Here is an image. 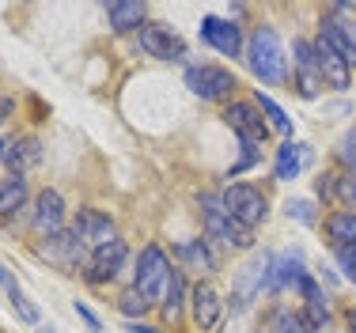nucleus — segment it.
<instances>
[{"mask_svg":"<svg viewBox=\"0 0 356 333\" xmlns=\"http://www.w3.org/2000/svg\"><path fill=\"white\" fill-rule=\"evenodd\" d=\"M247 61L254 68V76H258L261 83H284L288 80V61H284V46L281 38H277L273 27H258L250 34L247 42Z\"/></svg>","mask_w":356,"mask_h":333,"instance_id":"f257e3e1","label":"nucleus"},{"mask_svg":"<svg viewBox=\"0 0 356 333\" xmlns=\"http://www.w3.org/2000/svg\"><path fill=\"white\" fill-rule=\"evenodd\" d=\"M171 258H167L163 246L148 243L144 250L137 254V266H133V288L144 295L148 303H163V292H167V277H171Z\"/></svg>","mask_w":356,"mask_h":333,"instance_id":"f03ea898","label":"nucleus"},{"mask_svg":"<svg viewBox=\"0 0 356 333\" xmlns=\"http://www.w3.org/2000/svg\"><path fill=\"white\" fill-rule=\"evenodd\" d=\"M224 209H227V216L235 220L239 227H247V232H254V227L261 224V220L269 216V201H266V193L258 190V186H250V182H235V186H227L224 193Z\"/></svg>","mask_w":356,"mask_h":333,"instance_id":"7ed1b4c3","label":"nucleus"},{"mask_svg":"<svg viewBox=\"0 0 356 333\" xmlns=\"http://www.w3.org/2000/svg\"><path fill=\"white\" fill-rule=\"evenodd\" d=\"M201 216H205V235L209 238H220V243L239 246V250L254 246V238H250L247 227H239L232 216H227L224 197H220V193H201Z\"/></svg>","mask_w":356,"mask_h":333,"instance_id":"20e7f679","label":"nucleus"},{"mask_svg":"<svg viewBox=\"0 0 356 333\" xmlns=\"http://www.w3.org/2000/svg\"><path fill=\"white\" fill-rule=\"evenodd\" d=\"M186 88L205 102H220V99L232 95L239 83H235V76L220 65H193V68H186Z\"/></svg>","mask_w":356,"mask_h":333,"instance_id":"39448f33","label":"nucleus"},{"mask_svg":"<svg viewBox=\"0 0 356 333\" xmlns=\"http://www.w3.org/2000/svg\"><path fill=\"white\" fill-rule=\"evenodd\" d=\"M42 258H49L54 266H61L65 273H76V269H88L91 266V254H88V243H83L76 232H61L57 238H46L38 246Z\"/></svg>","mask_w":356,"mask_h":333,"instance_id":"423d86ee","label":"nucleus"},{"mask_svg":"<svg viewBox=\"0 0 356 333\" xmlns=\"http://www.w3.org/2000/svg\"><path fill=\"white\" fill-rule=\"evenodd\" d=\"M190 314H193V326L201 333H213L220 322H224V300H220L216 284L197 280V284L190 288Z\"/></svg>","mask_w":356,"mask_h":333,"instance_id":"0eeeda50","label":"nucleus"},{"mask_svg":"<svg viewBox=\"0 0 356 333\" xmlns=\"http://www.w3.org/2000/svg\"><path fill=\"white\" fill-rule=\"evenodd\" d=\"M137 38H140V49L148 57H156V61H182L186 57L182 38H178L167 23H144L137 31Z\"/></svg>","mask_w":356,"mask_h":333,"instance_id":"6e6552de","label":"nucleus"},{"mask_svg":"<svg viewBox=\"0 0 356 333\" xmlns=\"http://www.w3.org/2000/svg\"><path fill=\"white\" fill-rule=\"evenodd\" d=\"M125 266H129V246H125V238H114V243L91 250V266L83 277H88L91 284H110Z\"/></svg>","mask_w":356,"mask_h":333,"instance_id":"1a4fd4ad","label":"nucleus"},{"mask_svg":"<svg viewBox=\"0 0 356 333\" xmlns=\"http://www.w3.org/2000/svg\"><path fill=\"white\" fill-rule=\"evenodd\" d=\"M38 238H57L65 232V197L57 190H42L35 201V216H31Z\"/></svg>","mask_w":356,"mask_h":333,"instance_id":"9d476101","label":"nucleus"},{"mask_svg":"<svg viewBox=\"0 0 356 333\" xmlns=\"http://www.w3.org/2000/svg\"><path fill=\"white\" fill-rule=\"evenodd\" d=\"M224 122L232 125V129L239 133L243 140H258V144H266V136H269V122H261L258 102H227Z\"/></svg>","mask_w":356,"mask_h":333,"instance_id":"9b49d317","label":"nucleus"},{"mask_svg":"<svg viewBox=\"0 0 356 333\" xmlns=\"http://www.w3.org/2000/svg\"><path fill=\"white\" fill-rule=\"evenodd\" d=\"M315 54H318V76H322V83L326 88H334V91H345L353 83V65L345 61L341 54H337L334 46H330L326 38H315Z\"/></svg>","mask_w":356,"mask_h":333,"instance_id":"f8f14e48","label":"nucleus"},{"mask_svg":"<svg viewBox=\"0 0 356 333\" xmlns=\"http://www.w3.org/2000/svg\"><path fill=\"white\" fill-rule=\"evenodd\" d=\"M201 42H209V46L220 49L224 57H239V49H243L239 27H235L232 19H216V15H205V19H201Z\"/></svg>","mask_w":356,"mask_h":333,"instance_id":"ddd939ff","label":"nucleus"},{"mask_svg":"<svg viewBox=\"0 0 356 333\" xmlns=\"http://www.w3.org/2000/svg\"><path fill=\"white\" fill-rule=\"evenodd\" d=\"M72 232L83 238L88 246H106V243H114L118 232H114V224H110V216H103V212H95V209H80L76 212V220H72Z\"/></svg>","mask_w":356,"mask_h":333,"instance_id":"4468645a","label":"nucleus"},{"mask_svg":"<svg viewBox=\"0 0 356 333\" xmlns=\"http://www.w3.org/2000/svg\"><path fill=\"white\" fill-rule=\"evenodd\" d=\"M175 258L182 261V269H193V273H201V277L216 273V258H213L205 238H182V243L175 246Z\"/></svg>","mask_w":356,"mask_h":333,"instance_id":"2eb2a0df","label":"nucleus"},{"mask_svg":"<svg viewBox=\"0 0 356 333\" xmlns=\"http://www.w3.org/2000/svg\"><path fill=\"white\" fill-rule=\"evenodd\" d=\"M106 15H110V27L118 34L140 31L144 19H148V4H140V0H114V4H106Z\"/></svg>","mask_w":356,"mask_h":333,"instance_id":"dca6fc26","label":"nucleus"},{"mask_svg":"<svg viewBox=\"0 0 356 333\" xmlns=\"http://www.w3.org/2000/svg\"><path fill=\"white\" fill-rule=\"evenodd\" d=\"M311 159L307 144H296V140H284L281 148H277V163H273V178L277 182H292L296 174L303 170V163Z\"/></svg>","mask_w":356,"mask_h":333,"instance_id":"f3484780","label":"nucleus"},{"mask_svg":"<svg viewBox=\"0 0 356 333\" xmlns=\"http://www.w3.org/2000/svg\"><path fill=\"white\" fill-rule=\"evenodd\" d=\"M186 300H190V288H186V269L182 266H175L171 269V277H167V292H163V318L167 322H178L182 318V307Z\"/></svg>","mask_w":356,"mask_h":333,"instance_id":"a211bd4d","label":"nucleus"},{"mask_svg":"<svg viewBox=\"0 0 356 333\" xmlns=\"http://www.w3.org/2000/svg\"><path fill=\"white\" fill-rule=\"evenodd\" d=\"M42 159V148L35 136H15L12 144H4V163L12 167V174H23L27 167H35Z\"/></svg>","mask_w":356,"mask_h":333,"instance_id":"6ab92c4d","label":"nucleus"},{"mask_svg":"<svg viewBox=\"0 0 356 333\" xmlns=\"http://www.w3.org/2000/svg\"><path fill=\"white\" fill-rule=\"evenodd\" d=\"M326 238L334 243V250L341 246H356V209H337L326 216Z\"/></svg>","mask_w":356,"mask_h":333,"instance_id":"aec40b11","label":"nucleus"},{"mask_svg":"<svg viewBox=\"0 0 356 333\" xmlns=\"http://www.w3.org/2000/svg\"><path fill=\"white\" fill-rule=\"evenodd\" d=\"M27 193H31V186H27L23 174L0 178V220H8L12 212H19L23 204H27Z\"/></svg>","mask_w":356,"mask_h":333,"instance_id":"412c9836","label":"nucleus"},{"mask_svg":"<svg viewBox=\"0 0 356 333\" xmlns=\"http://www.w3.org/2000/svg\"><path fill=\"white\" fill-rule=\"evenodd\" d=\"M266 333H315V330L303 322L300 311H292V307L277 303L273 311L266 314Z\"/></svg>","mask_w":356,"mask_h":333,"instance_id":"4be33fe9","label":"nucleus"},{"mask_svg":"<svg viewBox=\"0 0 356 333\" xmlns=\"http://www.w3.org/2000/svg\"><path fill=\"white\" fill-rule=\"evenodd\" d=\"M254 102H258V110H261V114L269 117V129H277L281 136H288V140H292V117H288L284 110L277 106V102L269 99V95H261V91H258V95H254Z\"/></svg>","mask_w":356,"mask_h":333,"instance_id":"5701e85b","label":"nucleus"},{"mask_svg":"<svg viewBox=\"0 0 356 333\" xmlns=\"http://www.w3.org/2000/svg\"><path fill=\"white\" fill-rule=\"evenodd\" d=\"M322 76H318V68H296V91H300L303 99H318L322 95Z\"/></svg>","mask_w":356,"mask_h":333,"instance_id":"b1692460","label":"nucleus"},{"mask_svg":"<svg viewBox=\"0 0 356 333\" xmlns=\"http://www.w3.org/2000/svg\"><path fill=\"white\" fill-rule=\"evenodd\" d=\"M118 307H122V314H125L129 322H140V314L148 311L152 303L144 300V295L137 292V288H125V292H122V300H118Z\"/></svg>","mask_w":356,"mask_h":333,"instance_id":"393cba45","label":"nucleus"},{"mask_svg":"<svg viewBox=\"0 0 356 333\" xmlns=\"http://www.w3.org/2000/svg\"><path fill=\"white\" fill-rule=\"evenodd\" d=\"M239 144H243V159H239V163H235L232 170H227V178H235V174H243V170H250V167L261 159V144H258V140H243V136H239Z\"/></svg>","mask_w":356,"mask_h":333,"instance_id":"a878e982","label":"nucleus"},{"mask_svg":"<svg viewBox=\"0 0 356 333\" xmlns=\"http://www.w3.org/2000/svg\"><path fill=\"white\" fill-rule=\"evenodd\" d=\"M292 54H296V68H318V54H315V42L311 38H296Z\"/></svg>","mask_w":356,"mask_h":333,"instance_id":"bb28decb","label":"nucleus"},{"mask_svg":"<svg viewBox=\"0 0 356 333\" xmlns=\"http://www.w3.org/2000/svg\"><path fill=\"white\" fill-rule=\"evenodd\" d=\"M337 159H341V167L349 170V174H356V125L341 136V144H337Z\"/></svg>","mask_w":356,"mask_h":333,"instance_id":"cd10ccee","label":"nucleus"},{"mask_svg":"<svg viewBox=\"0 0 356 333\" xmlns=\"http://www.w3.org/2000/svg\"><path fill=\"white\" fill-rule=\"evenodd\" d=\"M296 292H300V295H303V300H307V303H326V292H322V288H318V280L311 277V273H307V277L300 280V284H296Z\"/></svg>","mask_w":356,"mask_h":333,"instance_id":"c85d7f7f","label":"nucleus"},{"mask_svg":"<svg viewBox=\"0 0 356 333\" xmlns=\"http://www.w3.org/2000/svg\"><path fill=\"white\" fill-rule=\"evenodd\" d=\"M8 295H12V307H15V311H19V314H23V318H27V322H38V307L31 303L27 295L19 292V288H8Z\"/></svg>","mask_w":356,"mask_h":333,"instance_id":"c756f323","label":"nucleus"},{"mask_svg":"<svg viewBox=\"0 0 356 333\" xmlns=\"http://www.w3.org/2000/svg\"><path fill=\"white\" fill-rule=\"evenodd\" d=\"M315 193L322 201H334L337 197V174H334V170H322V174L315 178Z\"/></svg>","mask_w":356,"mask_h":333,"instance_id":"7c9ffc66","label":"nucleus"},{"mask_svg":"<svg viewBox=\"0 0 356 333\" xmlns=\"http://www.w3.org/2000/svg\"><path fill=\"white\" fill-rule=\"evenodd\" d=\"M284 209H288V216H296V220H300V224H315V204H311V201H288L284 204Z\"/></svg>","mask_w":356,"mask_h":333,"instance_id":"2f4dec72","label":"nucleus"},{"mask_svg":"<svg viewBox=\"0 0 356 333\" xmlns=\"http://www.w3.org/2000/svg\"><path fill=\"white\" fill-rule=\"evenodd\" d=\"M337 201H345L349 209L356 204V174H345V178H337Z\"/></svg>","mask_w":356,"mask_h":333,"instance_id":"473e14b6","label":"nucleus"},{"mask_svg":"<svg viewBox=\"0 0 356 333\" xmlns=\"http://www.w3.org/2000/svg\"><path fill=\"white\" fill-rule=\"evenodd\" d=\"M337 266H341L345 277L356 284V246H341V250H337Z\"/></svg>","mask_w":356,"mask_h":333,"instance_id":"72a5a7b5","label":"nucleus"},{"mask_svg":"<svg viewBox=\"0 0 356 333\" xmlns=\"http://www.w3.org/2000/svg\"><path fill=\"white\" fill-rule=\"evenodd\" d=\"M76 314H80V318L88 322V330H91V333H99V330H103V322H99V314L91 311L88 303H80V300H76Z\"/></svg>","mask_w":356,"mask_h":333,"instance_id":"f704fd0d","label":"nucleus"},{"mask_svg":"<svg viewBox=\"0 0 356 333\" xmlns=\"http://www.w3.org/2000/svg\"><path fill=\"white\" fill-rule=\"evenodd\" d=\"M12 114H15V102L0 95V125H4V122H8V117H12Z\"/></svg>","mask_w":356,"mask_h":333,"instance_id":"c9c22d12","label":"nucleus"},{"mask_svg":"<svg viewBox=\"0 0 356 333\" xmlns=\"http://www.w3.org/2000/svg\"><path fill=\"white\" fill-rule=\"evenodd\" d=\"M129 333H163V330H156V326H148V322H129V326H125Z\"/></svg>","mask_w":356,"mask_h":333,"instance_id":"e433bc0d","label":"nucleus"},{"mask_svg":"<svg viewBox=\"0 0 356 333\" xmlns=\"http://www.w3.org/2000/svg\"><path fill=\"white\" fill-rule=\"evenodd\" d=\"M0 288H15V280L8 277V269H4V266H0Z\"/></svg>","mask_w":356,"mask_h":333,"instance_id":"4c0bfd02","label":"nucleus"},{"mask_svg":"<svg viewBox=\"0 0 356 333\" xmlns=\"http://www.w3.org/2000/svg\"><path fill=\"white\" fill-rule=\"evenodd\" d=\"M345 326H349V333H356V311L345 314Z\"/></svg>","mask_w":356,"mask_h":333,"instance_id":"58836bf2","label":"nucleus"},{"mask_svg":"<svg viewBox=\"0 0 356 333\" xmlns=\"http://www.w3.org/2000/svg\"><path fill=\"white\" fill-rule=\"evenodd\" d=\"M0 159H4V144H0Z\"/></svg>","mask_w":356,"mask_h":333,"instance_id":"ea45409f","label":"nucleus"},{"mask_svg":"<svg viewBox=\"0 0 356 333\" xmlns=\"http://www.w3.org/2000/svg\"><path fill=\"white\" fill-rule=\"evenodd\" d=\"M42 333H57V330H42Z\"/></svg>","mask_w":356,"mask_h":333,"instance_id":"a19ab883","label":"nucleus"}]
</instances>
